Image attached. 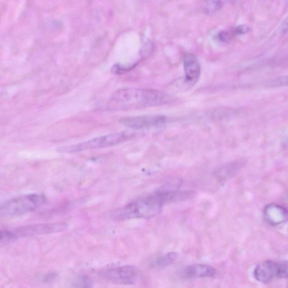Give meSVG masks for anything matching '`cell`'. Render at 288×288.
Returning <instances> with one entry per match:
<instances>
[{
    "mask_svg": "<svg viewBox=\"0 0 288 288\" xmlns=\"http://www.w3.org/2000/svg\"><path fill=\"white\" fill-rule=\"evenodd\" d=\"M17 238L12 232L0 231V246L14 241Z\"/></svg>",
    "mask_w": 288,
    "mask_h": 288,
    "instance_id": "cell-14",
    "label": "cell"
},
{
    "mask_svg": "<svg viewBox=\"0 0 288 288\" xmlns=\"http://www.w3.org/2000/svg\"><path fill=\"white\" fill-rule=\"evenodd\" d=\"M254 277L257 281L263 283H268L275 278L286 279L288 263L287 261H265L256 268Z\"/></svg>",
    "mask_w": 288,
    "mask_h": 288,
    "instance_id": "cell-5",
    "label": "cell"
},
{
    "mask_svg": "<svg viewBox=\"0 0 288 288\" xmlns=\"http://www.w3.org/2000/svg\"><path fill=\"white\" fill-rule=\"evenodd\" d=\"M178 254L175 252H171L152 261L150 266L153 268H163L174 263L178 259Z\"/></svg>",
    "mask_w": 288,
    "mask_h": 288,
    "instance_id": "cell-11",
    "label": "cell"
},
{
    "mask_svg": "<svg viewBox=\"0 0 288 288\" xmlns=\"http://www.w3.org/2000/svg\"><path fill=\"white\" fill-rule=\"evenodd\" d=\"M130 137L131 136L125 132L116 133L95 137L94 139L81 143L60 147L56 149V151L60 153L71 154L86 150L112 147L128 140Z\"/></svg>",
    "mask_w": 288,
    "mask_h": 288,
    "instance_id": "cell-3",
    "label": "cell"
},
{
    "mask_svg": "<svg viewBox=\"0 0 288 288\" xmlns=\"http://www.w3.org/2000/svg\"><path fill=\"white\" fill-rule=\"evenodd\" d=\"M167 120V118L163 116H143L124 117L120 119L119 122L128 128L142 129L161 126L165 123Z\"/></svg>",
    "mask_w": 288,
    "mask_h": 288,
    "instance_id": "cell-8",
    "label": "cell"
},
{
    "mask_svg": "<svg viewBox=\"0 0 288 288\" xmlns=\"http://www.w3.org/2000/svg\"><path fill=\"white\" fill-rule=\"evenodd\" d=\"M185 74L184 83L189 88L196 85L201 75V66L197 57L192 53H187L184 57Z\"/></svg>",
    "mask_w": 288,
    "mask_h": 288,
    "instance_id": "cell-9",
    "label": "cell"
},
{
    "mask_svg": "<svg viewBox=\"0 0 288 288\" xmlns=\"http://www.w3.org/2000/svg\"><path fill=\"white\" fill-rule=\"evenodd\" d=\"M165 201L160 192H155L132 201L119 209L113 211L110 216L114 220L132 219H150L160 214Z\"/></svg>",
    "mask_w": 288,
    "mask_h": 288,
    "instance_id": "cell-2",
    "label": "cell"
},
{
    "mask_svg": "<svg viewBox=\"0 0 288 288\" xmlns=\"http://www.w3.org/2000/svg\"><path fill=\"white\" fill-rule=\"evenodd\" d=\"M216 37L219 41L222 42H228L232 38L230 33L228 32V31L225 30L220 31V32L217 34Z\"/></svg>",
    "mask_w": 288,
    "mask_h": 288,
    "instance_id": "cell-16",
    "label": "cell"
},
{
    "mask_svg": "<svg viewBox=\"0 0 288 288\" xmlns=\"http://www.w3.org/2000/svg\"><path fill=\"white\" fill-rule=\"evenodd\" d=\"M249 30V26L246 25H239L235 26L229 33L232 37H237L247 33Z\"/></svg>",
    "mask_w": 288,
    "mask_h": 288,
    "instance_id": "cell-15",
    "label": "cell"
},
{
    "mask_svg": "<svg viewBox=\"0 0 288 288\" xmlns=\"http://www.w3.org/2000/svg\"><path fill=\"white\" fill-rule=\"evenodd\" d=\"M175 100L174 96L161 91L123 88L110 96L107 108L113 110L144 108L170 104Z\"/></svg>",
    "mask_w": 288,
    "mask_h": 288,
    "instance_id": "cell-1",
    "label": "cell"
},
{
    "mask_svg": "<svg viewBox=\"0 0 288 288\" xmlns=\"http://www.w3.org/2000/svg\"><path fill=\"white\" fill-rule=\"evenodd\" d=\"M223 5L221 1H211L208 3L207 10L210 11H214L220 10Z\"/></svg>",
    "mask_w": 288,
    "mask_h": 288,
    "instance_id": "cell-17",
    "label": "cell"
},
{
    "mask_svg": "<svg viewBox=\"0 0 288 288\" xmlns=\"http://www.w3.org/2000/svg\"><path fill=\"white\" fill-rule=\"evenodd\" d=\"M91 279L86 275L75 277L71 283V288H92Z\"/></svg>",
    "mask_w": 288,
    "mask_h": 288,
    "instance_id": "cell-12",
    "label": "cell"
},
{
    "mask_svg": "<svg viewBox=\"0 0 288 288\" xmlns=\"http://www.w3.org/2000/svg\"><path fill=\"white\" fill-rule=\"evenodd\" d=\"M46 202L44 195L30 194L8 201L0 208V213L7 216L23 215L38 209Z\"/></svg>",
    "mask_w": 288,
    "mask_h": 288,
    "instance_id": "cell-4",
    "label": "cell"
},
{
    "mask_svg": "<svg viewBox=\"0 0 288 288\" xmlns=\"http://www.w3.org/2000/svg\"><path fill=\"white\" fill-rule=\"evenodd\" d=\"M241 165H242V163L239 162V163L230 164V165L225 166L223 168H221L219 174L221 173V176L225 174L224 177L229 176L230 175L234 174L233 173H235V171L238 170L241 167Z\"/></svg>",
    "mask_w": 288,
    "mask_h": 288,
    "instance_id": "cell-13",
    "label": "cell"
},
{
    "mask_svg": "<svg viewBox=\"0 0 288 288\" xmlns=\"http://www.w3.org/2000/svg\"><path fill=\"white\" fill-rule=\"evenodd\" d=\"M100 276L106 281L116 285H131L135 283L138 273L132 266H123L104 270Z\"/></svg>",
    "mask_w": 288,
    "mask_h": 288,
    "instance_id": "cell-6",
    "label": "cell"
},
{
    "mask_svg": "<svg viewBox=\"0 0 288 288\" xmlns=\"http://www.w3.org/2000/svg\"><path fill=\"white\" fill-rule=\"evenodd\" d=\"M217 270L209 265L196 264L185 268L182 276L185 278H214L216 276Z\"/></svg>",
    "mask_w": 288,
    "mask_h": 288,
    "instance_id": "cell-10",
    "label": "cell"
},
{
    "mask_svg": "<svg viewBox=\"0 0 288 288\" xmlns=\"http://www.w3.org/2000/svg\"><path fill=\"white\" fill-rule=\"evenodd\" d=\"M68 225L65 223H48L24 226L14 230L16 238L50 234L65 231Z\"/></svg>",
    "mask_w": 288,
    "mask_h": 288,
    "instance_id": "cell-7",
    "label": "cell"
}]
</instances>
